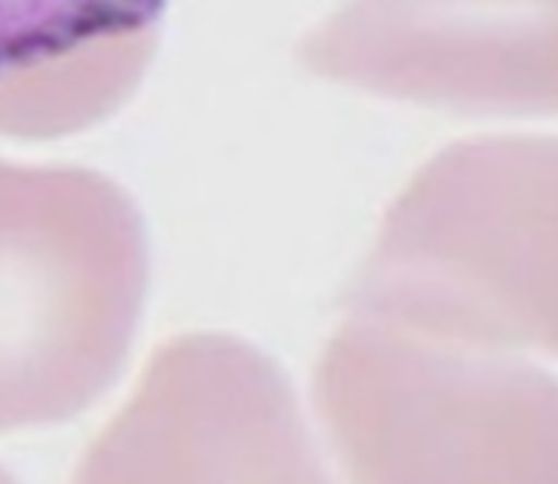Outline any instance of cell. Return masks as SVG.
<instances>
[{"label": "cell", "instance_id": "obj_5", "mask_svg": "<svg viewBox=\"0 0 558 484\" xmlns=\"http://www.w3.org/2000/svg\"><path fill=\"white\" fill-rule=\"evenodd\" d=\"M169 0H0V136L56 142L142 86Z\"/></svg>", "mask_w": 558, "mask_h": 484}, {"label": "cell", "instance_id": "obj_1", "mask_svg": "<svg viewBox=\"0 0 558 484\" xmlns=\"http://www.w3.org/2000/svg\"><path fill=\"white\" fill-rule=\"evenodd\" d=\"M345 316L451 352L556 360V138L437 153L392 203Z\"/></svg>", "mask_w": 558, "mask_h": 484}, {"label": "cell", "instance_id": "obj_3", "mask_svg": "<svg viewBox=\"0 0 558 484\" xmlns=\"http://www.w3.org/2000/svg\"><path fill=\"white\" fill-rule=\"evenodd\" d=\"M315 410L354 482L556 479V379L534 360L459 354L345 316Z\"/></svg>", "mask_w": 558, "mask_h": 484}, {"label": "cell", "instance_id": "obj_4", "mask_svg": "<svg viewBox=\"0 0 558 484\" xmlns=\"http://www.w3.org/2000/svg\"><path fill=\"white\" fill-rule=\"evenodd\" d=\"M299 64L459 117H550L556 0H345L304 36Z\"/></svg>", "mask_w": 558, "mask_h": 484}, {"label": "cell", "instance_id": "obj_2", "mask_svg": "<svg viewBox=\"0 0 558 484\" xmlns=\"http://www.w3.org/2000/svg\"><path fill=\"white\" fill-rule=\"evenodd\" d=\"M147 291V225L117 180L0 161V435L89 410L131 358Z\"/></svg>", "mask_w": 558, "mask_h": 484}]
</instances>
